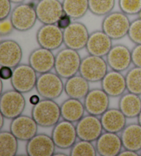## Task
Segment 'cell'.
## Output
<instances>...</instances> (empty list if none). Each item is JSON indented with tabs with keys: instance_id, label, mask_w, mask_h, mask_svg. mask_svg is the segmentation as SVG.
I'll return each instance as SVG.
<instances>
[{
	"instance_id": "obj_22",
	"label": "cell",
	"mask_w": 141,
	"mask_h": 156,
	"mask_svg": "<svg viewBox=\"0 0 141 156\" xmlns=\"http://www.w3.org/2000/svg\"><path fill=\"white\" fill-rule=\"evenodd\" d=\"M101 88L110 97H119L127 90L125 76L121 72L111 69L101 81Z\"/></svg>"
},
{
	"instance_id": "obj_45",
	"label": "cell",
	"mask_w": 141,
	"mask_h": 156,
	"mask_svg": "<svg viewBox=\"0 0 141 156\" xmlns=\"http://www.w3.org/2000/svg\"><path fill=\"white\" fill-rule=\"evenodd\" d=\"M138 123L139 124V125H141V112H140V114L138 115Z\"/></svg>"
},
{
	"instance_id": "obj_20",
	"label": "cell",
	"mask_w": 141,
	"mask_h": 156,
	"mask_svg": "<svg viewBox=\"0 0 141 156\" xmlns=\"http://www.w3.org/2000/svg\"><path fill=\"white\" fill-rule=\"evenodd\" d=\"M95 147L98 155L101 156H117L123 148L121 136L107 131L97 139Z\"/></svg>"
},
{
	"instance_id": "obj_12",
	"label": "cell",
	"mask_w": 141,
	"mask_h": 156,
	"mask_svg": "<svg viewBox=\"0 0 141 156\" xmlns=\"http://www.w3.org/2000/svg\"><path fill=\"white\" fill-rule=\"evenodd\" d=\"M89 34L88 28L83 23L78 21L72 22L63 30V44L67 48L81 50L85 48Z\"/></svg>"
},
{
	"instance_id": "obj_38",
	"label": "cell",
	"mask_w": 141,
	"mask_h": 156,
	"mask_svg": "<svg viewBox=\"0 0 141 156\" xmlns=\"http://www.w3.org/2000/svg\"><path fill=\"white\" fill-rule=\"evenodd\" d=\"M72 23V19L66 14L63 15V16L59 19L58 22L56 23V25L58 26L59 28H60L61 30H65L66 28H67L70 24Z\"/></svg>"
},
{
	"instance_id": "obj_33",
	"label": "cell",
	"mask_w": 141,
	"mask_h": 156,
	"mask_svg": "<svg viewBox=\"0 0 141 156\" xmlns=\"http://www.w3.org/2000/svg\"><path fill=\"white\" fill-rule=\"evenodd\" d=\"M121 10L127 15H139L141 12V0H119Z\"/></svg>"
},
{
	"instance_id": "obj_10",
	"label": "cell",
	"mask_w": 141,
	"mask_h": 156,
	"mask_svg": "<svg viewBox=\"0 0 141 156\" xmlns=\"http://www.w3.org/2000/svg\"><path fill=\"white\" fill-rule=\"evenodd\" d=\"M36 39L40 47L55 50L63 44V30L56 24H43L38 30Z\"/></svg>"
},
{
	"instance_id": "obj_35",
	"label": "cell",
	"mask_w": 141,
	"mask_h": 156,
	"mask_svg": "<svg viewBox=\"0 0 141 156\" xmlns=\"http://www.w3.org/2000/svg\"><path fill=\"white\" fill-rule=\"evenodd\" d=\"M11 3L10 0H0V20H5L11 14Z\"/></svg>"
},
{
	"instance_id": "obj_29",
	"label": "cell",
	"mask_w": 141,
	"mask_h": 156,
	"mask_svg": "<svg viewBox=\"0 0 141 156\" xmlns=\"http://www.w3.org/2000/svg\"><path fill=\"white\" fill-rule=\"evenodd\" d=\"M19 140L10 131L0 132V155L15 156L18 151Z\"/></svg>"
},
{
	"instance_id": "obj_34",
	"label": "cell",
	"mask_w": 141,
	"mask_h": 156,
	"mask_svg": "<svg viewBox=\"0 0 141 156\" xmlns=\"http://www.w3.org/2000/svg\"><path fill=\"white\" fill-rule=\"evenodd\" d=\"M129 39L136 45L141 44V18L132 21L130 24L128 34Z\"/></svg>"
},
{
	"instance_id": "obj_21",
	"label": "cell",
	"mask_w": 141,
	"mask_h": 156,
	"mask_svg": "<svg viewBox=\"0 0 141 156\" xmlns=\"http://www.w3.org/2000/svg\"><path fill=\"white\" fill-rule=\"evenodd\" d=\"M112 46V39L103 30H96L89 34L85 48L89 55L104 57Z\"/></svg>"
},
{
	"instance_id": "obj_14",
	"label": "cell",
	"mask_w": 141,
	"mask_h": 156,
	"mask_svg": "<svg viewBox=\"0 0 141 156\" xmlns=\"http://www.w3.org/2000/svg\"><path fill=\"white\" fill-rule=\"evenodd\" d=\"M110 98L102 88L89 90L83 101L86 112L88 114L101 116L109 109Z\"/></svg>"
},
{
	"instance_id": "obj_24",
	"label": "cell",
	"mask_w": 141,
	"mask_h": 156,
	"mask_svg": "<svg viewBox=\"0 0 141 156\" xmlns=\"http://www.w3.org/2000/svg\"><path fill=\"white\" fill-rule=\"evenodd\" d=\"M89 83L81 74H76L66 79L64 84V91L69 98L78 100L84 99L90 90Z\"/></svg>"
},
{
	"instance_id": "obj_31",
	"label": "cell",
	"mask_w": 141,
	"mask_h": 156,
	"mask_svg": "<svg viewBox=\"0 0 141 156\" xmlns=\"http://www.w3.org/2000/svg\"><path fill=\"white\" fill-rule=\"evenodd\" d=\"M89 10L96 16H106L115 6V0H88Z\"/></svg>"
},
{
	"instance_id": "obj_5",
	"label": "cell",
	"mask_w": 141,
	"mask_h": 156,
	"mask_svg": "<svg viewBox=\"0 0 141 156\" xmlns=\"http://www.w3.org/2000/svg\"><path fill=\"white\" fill-rule=\"evenodd\" d=\"M108 68L103 57L89 55L82 58L78 73L89 83L101 82L107 73Z\"/></svg>"
},
{
	"instance_id": "obj_25",
	"label": "cell",
	"mask_w": 141,
	"mask_h": 156,
	"mask_svg": "<svg viewBox=\"0 0 141 156\" xmlns=\"http://www.w3.org/2000/svg\"><path fill=\"white\" fill-rule=\"evenodd\" d=\"M123 148L134 151H141V125L138 123H131L121 132Z\"/></svg>"
},
{
	"instance_id": "obj_8",
	"label": "cell",
	"mask_w": 141,
	"mask_h": 156,
	"mask_svg": "<svg viewBox=\"0 0 141 156\" xmlns=\"http://www.w3.org/2000/svg\"><path fill=\"white\" fill-rule=\"evenodd\" d=\"M35 7L30 3H22L17 4L14 8L10 19L15 30L26 32L33 28L38 20Z\"/></svg>"
},
{
	"instance_id": "obj_6",
	"label": "cell",
	"mask_w": 141,
	"mask_h": 156,
	"mask_svg": "<svg viewBox=\"0 0 141 156\" xmlns=\"http://www.w3.org/2000/svg\"><path fill=\"white\" fill-rule=\"evenodd\" d=\"M26 105V99L23 94L14 89L1 94L0 111L6 119L13 120L22 114Z\"/></svg>"
},
{
	"instance_id": "obj_4",
	"label": "cell",
	"mask_w": 141,
	"mask_h": 156,
	"mask_svg": "<svg viewBox=\"0 0 141 156\" xmlns=\"http://www.w3.org/2000/svg\"><path fill=\"white\" fill-rule=\"evenodd\" d=\"M64 84L62 78L56 72H49L39 74L35 88L41 97L55 100L60 97L64 91Z\"/></svg>"
},
{
	"instance_id": "obj_32",
	"label": "cell",
	"mask_w": 141,
	"mask_h": 156,
	"mask_svg": "<svg viewBox=\"0 0 141 156\" xmlns=\"http://www.w3.org/2000/svg\"><path fill=\"white\" fill-rule=\"evenodd\" d=\"M98 155L96 147L92 142L79 140L70 149L71 156H96Z\"/></svg>"
},
{
	"instance_id": "obj_42",
	"label": "cell",
	"mask_w": 141,
	"mask_h": 156,
	"mask_svg": "<svg viewBox=\"0 0 141 156\" xmlns=\"http://www.w3.org/2000/svg\"><path fill=\"white\" fill-rule=\"evenodd\" d=\"M5 119H6V118H5L2 114H0V120H1V124H0V129L1 130L2 129V128H3L4 125Z\"/></svg>"
},
{
	"instance_id": "obj_26",
	"label": "cell",
	"mask_w": 141,
	"mask_h": 156,
	"mask_svg": "<svg viewBox=\"0 0 141 156\" xmlns=\"http://www.w3.org/2000/svg\"><path fill=\"white\" fill-rule=\"evenodd\" d=\"M85 108L81 100L69 98L61 105V118L71 122H77L85 115Z\"/></svg>"
},
{
	"instance_id": "obj_1",
	"label": "cell",
	"mask_w": 141,
	"mask_h": 156,
	"mask_svg": "<svg viewBox=\"0 0 141 156\" xmlns=\"http://www.w3.org/2000/svg\"><path fill=\"white\" fill-rule=\"evenodd\" d=\"M31 116L36 121L39 127H54L61 118V106L54 100L43 98L32 107Z\"/></svg>"
},
{
	"instance_id": "obj_47",
	"label": "cell",
	"mask_w": 141,
	"mask_h": 156,
	"mask_svg": "<svg viewBox=\"0 0 141 156\" xmlns=\"http://www.w3.org/2000/svg\"><path fill=\"white\" fill-rule=\"evenodd\" d=\"M139 16H140L139 17H140V18H141V12H140V14H139Z\"/></svg>"
},
{
	"instance_id": "obj_46",
	"label": "cell",
	"mask_w": 141,
	"mask_h": 156,
	"mask_svg": "<svg viewBox=\"0 0 141 156\" xmlns=\"http://www.w3.org/2000/svg\"><path fill=\"white\" fill-rule=\"evenodd\" d=\"M3 87H4V85H3V80L1 79V90H0V92H1V94L3 93Z\"/></svg>"
},
{
	"instance_id": "obj_19",
	"label": "cell",
	"mask_w": 141,
	"mask_h": 156,
	"mask_svg": "<svg viewBox=\"0 0 141 156\" xmlns=\"http://www.w3.org/2000/svg\"><path fill=\"white\" fill-rule=\"evenodd\" d=\"M23 51L17 41L11 39L0 42V66L15 68L21 64Z\"/></svg>"
},
{
	"instance_id": "obj_30",
	"label": "cell",
	"mask_w": 141,
	"mask_h": 156,
	"mask_svg": "<svg viewBox=\"0 0 141 156\" xmlns=\"http://www.w3.org/2000/svg\"><path fill=\"white\" fill-rule=\"evenodd\" d=\"M127 90L137 95H141V68L134 66L125 75Z\"/></svg>"
},
{
	"instance_id": "obj_23",
	"label": "cell",
	"mask_w": 141,
	"mask_h": 156,
	"mask_svg": "<svg viewBox=\"0 0 141 156\" xmlns=\"http://www.w3.org/2000/svg\"><path fill=\"white\" fill-rule=\"evenodd\" d=\"M101 121L105 131L119 133L127 125V117L119 109L109 108L101 115Z\"/></svg>"
},
{
	"instance_id": "obj_9",
	"label": "cell",
	"mask_w": 141,
	"mask_h": 156,
	"mask_svg": "<svg viewBox=\"0 0 141 156\" xmlns=\"http://www.w3.org/2000/svg\"><path fill=\"white\" fill-rule=\"evenodd\" d=\"M51 137L56 147L60 149H71L78 138L76 125L66 120H60L53 127Z\"/></svg>"
},
{
	"instance_id": "obj_48",
	"label": "cell",
	"mask_w": 141,
	"mask_h": 156,
	"mask_svg": "<svg viewBox=\"0 0 141 156\" xmlns=\"http://www.w3.org/2000/svg\"><path fill=\"white\" fill-rule=\"evenodd\" d=\"M33 1H40V0H33Z\"/></svg>"
},
{
	"instance_id": "obj_37",
	"label": "cell",
	"mask_w": 141,
	"mask_h": 156,
	"mask_svg": "<svg viewBox=\"0 0 141 156\" xmlns=\"http://www.w3.org/2000/svg\"><path fill=\"white\" fill-rule=\"evenodd\" d=\"M132 64L141 68V44L136 45L132 50Z\"/></svg>"
},
{
	"instance_id": "obj_7",
	"label": "cell",
	"mask_w": 141,
	"mask_h": 156,
	"mask_svg": "<svg viewBox=\"0 0 141 156\" xmlns=\"http://www.w3.org/2000/svg\"><path fill=\"white\" fill-rule=\"evenodd\" d=\"M37 79V72L29 64H20L13 68L10 83L14 90L26 94L36 87Z\"/></svg>"
},
{
	"instance_id": "obj_27",
	"label": "cell",
	"mask_w": 141,
	"mask_h": 156,
	"mask_svg": "<svg viewBox=\"0 0 141 156\" xmlns=\"http://www.w3.org/2000/svg\"><path fill=\"white\" fill-rule=\"evenodd\" d=\"M118 109L127 118H138L141 112V98L129 91L125 93L119 99Z\"/></svg>"
},
{
	"instance_id": "obj_16",
	"label": "cell",
	"mask_w": 141,
	"mask_h": 156,
	"mask_svg": "<svg viewBox=\"0 0 141 156\" xmlns=\"http://www.w3.org/2000/svg\"><path fill=\"white\" fill-rule=\"evenodd\" d=\"M106 61L111 69L121 72L127 70L132 63V51L124 45H114L106 56Z\"/></svg>"
},
{
	"instance_id": "obj_13",
	"label": "cell",
	"mask_w": 141,
	"mask_h": 156,
	"mask_svg": "<svg viewBox=\"0 0 141 156\" xmlns=\"http://www.w3.org/2000/svg\"><path fill=\"white\" fill-rule=\"evenodd\" d=\"M37 19L43 24H56L64 14L59 0H40L35 7Z\"/></svg>"
},
{
	"instance_id": "obj_41",
	"label": "cell",
	"mask_w": 141,
	"mask_h": 156,
	"mask_svg": "<svg viewBox=\"0 0 141 156\" xmlns=\"http://www.w3.org/2000/svg\"><path fill=\"white\" fill-rule=\"evenodd\" d=\"M39 96H40L39 95H37V94H33L32 96H31V98L29 99L30 103L32 104V105H35L39 103V101H41Z\"/></svg>"
},
{
	"instance_id": "obj_44",
	"label": "cell",
	"mask_w": 141,
	"mask_h": 156,
	"mask_svg": "<svg viewBox=\"0 0 141 156\" xmlns=\"http://www.w3.org/2000/svg\"><path fill=\"white\" fill-rule=\"evenodd\" d=\"M67 155L66 153H65L63 152H55V154H54V156H67Z\"/></svg>"
},
{
	"instance_id": "obj_49",
	"label": "cell",
	"mask_w": 141,
	"mask_h": 156,
	"mask_svg": "<svg viewBox=\"0 0 141 156\" xmlns=\"http://www.w3.org/2000/svg\"><path fill=\"white\" fill-rule=\"evenodd\" d=\"M140 155H141V153H140Z\"/></svg>"
},
{
	"instance_id": "obj_11",
	"label": "cell",
	"mask_w": 141,
	"mask_h": 156,
	"mask_svg": "<svg viewBox=\"0 0 141 156\" xmlns=\"http://www.w3.org/2000/svg\"><path fill=\"white\" fill-rule=\"evenodd\" d=\"M76 129L78 139L92 142H96L104 131L101 118L88 114L78 121Z\"/></svg>"
},
{
	"instance_id": "obj_36",
	"label": "cell",
	"mask_w": 141,
	"mask_h": 156,
	"mask_svg": "<svg viewBox=\"0 0 141 156\" xmlns=\"http://www.w3.org/2000/svg\"><path fill=\"white\" fill-rule=\"evenodd\" d=\"M15 29L13 24L10 19H5L3 20H0V36H7L12 33L13 30Z\"/></svg>"
},
{
	"instance_id": "obj_39",
	"label": "cell",
	"mask_w": 141,
	"mask_h": 156,
	"mask_svg": "<svg viewBox=\"0 0 141 156\" xmlns=\"http://www.w3.org/2000/svg\"><path fill=\"white\" fill-rule=\"evenodd\" d=\"M13 74V68L8 66H1L0 68V76L2 80L11 79Z\"/></svg>"
},
{
	"instance_id": "obj_28",
	"label": "cell",
	"mask_w": 141,
	"mask_h": 156,
	"mask_svg": "<svg viewBox=\"0 0 141 156\" xmlns=\"http://www.w3.org/2000/svg\"><path fill=\"white\" fill-rule=\"evenodd\" d=\"M62 4L64 13L72 20L82 18L89 10L88 0H63Z\"/></svg>"
},
{
	"instance_id": "obj_17",
	"label": "cell",
	"mask_w": 141,
	"mask_h": 156,
	"mask_svg": "<svg viewBox=\"0 0 141 156\" xmlns=\"http://www.w3.org/2000/svg\"><path fill=\"white\" fill-rule=\"evenodd\" d=\"M28 64L39 74L49 72L55 68V56L52 50L38 48L30 54Z\"/></svg>"
},
{
	"instance_id": "obj_40",
	"label": "cell",
	"mask_w": 141,
	"mask_h": 156,
	"mask_svg": "<svg viewBox=\"0 0 141 156\" xmlns=\"http://www.w3.org/2000/svg\"><path fill=\"white\" fill-rule=\"evenodd\" d=\"M119 156H138V152L134 151L125 149L122 150L121 152L119 153Z\"/></svg>"
},
{
	"instance_id": "obj_43",
	"label": "cell",
	"mask_w": 141,
	"mask_h": 156,
	"mask_svg": "<svg viewBox=\"0 0 141 156\" xmlns=\"http://www.w3.org/2000/svg\"><path fill=\"white\" fill-rule=\"evenodd\" d=\"M10 2L13 4H22L24 3V2L25 0H10Z\"/></svg>"
},
{
	"instance_id": "obj_15",
	"label": "cell",
	"mask_w": 141,
	"mask_h": 156,
	"mask_svg": "<svg viewBox=\"0 0 141 156\" xmlns=\"http://www.w3.org/2000/svg\"><path fill=\"white\" fill-rule=\"evenodd\" d=\"M38 127L32 116L21 114L12 120L10 131L19 140L27 142L37 135Z\"/></svg>"
},
{
	"instance_id": "obj_2",
	"label": "cell",
	"mask_w": 141,
	"mask_h": 156,
	"mask_svg": "<svg viewBox=\"0 0 141 156\" xmlns=\"http://www.w3.org/2000/svg\"><path fill=\"white\" fill-rule=\"evenodd\" d=\"M81 61L77 50L66 47L55 55V70L62 79H67L79 72Z\"/></svg>"
},
{
	"instance_id": "obj_18",
	"label": "cell",
	"mask_w": 141,
	"mask_h": 156,
	"mask_svg": "<svg viewBox=\"0 0 141 156\" xmlns=\"http://www.w3.org/2000/svg\"><path fill=\"white\" fill-rule=\"evenodd\" d=\"M55 148L52 137L45 133H37L27 141L26 150L29 156H52Z\"/></svg>"
},
{
	"instance_id": "obj_3",
	"label": "cell",
	"mask_w": 141,
	"mask_h": 156,
	"mask_svg": "<svg viewBox=\"0 0 141 156\" xmlns=\"http://www.w3.org/2000/svg\"><path fill=\"white\" fill-rule=\"evenodd\" d=\"M130 24L131 21L127 15L122 11H116L105 16L101 28L112 40H118L128 34Z\"/></svg>"
}]
</instances>
